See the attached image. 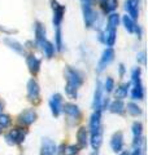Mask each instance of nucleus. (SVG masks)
I'll list each match as a JSON object with an SVG mask.
<instances>
[{"mask_svg":"<svg viewBox=\"0 0 148 155\" xmlns=\"http://www.w3.org/2000/svg\"><path fill=\"white\" fill-rule=\"evenodd\" d=\"M65 76H66V87H65L66 94L70 97V98H76L77 91L83 83V75L78 70L68 67L65 71Z\"/></svg>","mask_w":148,"mask_h":155,"instance_id":"f257e3e1","label":"nucleus"},{"mask_svg":"<svg viewBox=\"0 0 148 155\" xmlns=\"http://www.w3.org/2000/svg\"><path fill=\"white\" fill-rule=\"evenodd\" d=\"M132 89H131V98L132 100H142L144 96V91H143L142 80H140V69L132 70Z\"/></svg>","mask_w":148,"mask_h":155,"instance_id":"f03ea898","label":"nucleus"},{"mask_svg":"<svg viewBox=\"0 0 148 155\" xmlns=\"http://www.w3.org/2000/svg\"><path fill=\"white\" fill-rule=\"evenodd\" d=\"M81 3L83 9V17H85V23L87 27H91L97 18V14L92 9V0H81Z\"/></svg>","mask_w":148,"mask_h":155,"instance_id":"7ed1b4c3","label":"nucleus"},{"mask_svg":"<svg viewBox=\"0 0 148 155\" xmlns=\"http://www.w3.org/2000/svg\"><path fill=\"white\" fill-rule=\"evenodd\" d=\"M5 140H7V142L9 145L21 143L25 140V132L21 128H14L13 130H11V132L5 136Z\"/></svg>","mask_w":148,"mask_h":155,"instance_id":"20e7f679","label":"nucleus"},{"mask_svg":"<svg viewBox=\"0 0 148 155\" xmlns=\"http://www.w3.org/2000/svg\"><path fill=\"white\" fill-rule=\"evenodd\" d=\"M113 58H115V51L112 49V48H107L103 53V56L100 58V61H99V65H97V71L101 72L103 70L105 69V67L111 64L113 61Z\"/></svg>","mask_w":148,"mask_h":155,"instance_id":"39448f33","label":"nucleus"},{"mask_svg":"<svg viewBox=\"0 0 148 155\" xmlns=\"http://www.w3.org/2000/svg\"><path fill=\"white\" fill-rule=\"evenodd\" d=\"M62 110H64V113L66 114V116L69 118V120H70L72 123H76V122H78V120H79L81 111H79V109H78L76 105H73V104H66V105L62 107Z\"/></svg>","mask_w":148,"mask_h":155,"instance_id":"423d86ee","label":"nucleus"},{"mask_svg":"<svg viewBox=\"0 0 148 155\" xmlns=\"http://www.w3.org/2000/svg\"><path fill=\"white\" fill-rule=\"evenodd\" d=\"M52 9H53V25H55V27H60L61 21L64 18V13H65V8L60 5L57 2H52Z\"/></svg>","mask_w":148,"mask_h":155,"instance_id":"0eeeda50","label":"nucleus"},{"mask_svg":"<svg viewBox=\"0 0 148 155\" xmlns=\"http://www.w3.org/2000/svg\"><path fill=\"white\" fill-rule=\"evenodd\" d=\"M56 151H57L56 143L53 142L51 138H43L42 149H41V155H55Z\"/></svg>","mask_w":148,"mask_h":155,"instance_id":"6e6552de","label":"nucleus"},{"mask_svg":"<svg viewBox=\"0 0 148 155\" xmlns=\"http://www.w3.org/2000/svg\"><path fill=\"white\" fill-rule=\"evenodd\" d=\"M49 107H51V111L52 114L55 116H58L61 113V109H62V97L61 94H53L51 101H49Z\"/></svg>","mask_w":148,"mask_h":155,"instance_id":"1a4fd4ad","label":"nucleus"},{"mask_svg":"<svg viewBox=\"0 0 148 155\" xmlns=\"http://www.w3.org/2000/svg\"><path fill=\"white\" fill-rule=\"evenodd\" d=\"M139 2L138 0H126L125 3V9L129 13V17L132 19H136L139 16Z\"/></svg>","mask_w":148,"mask_h":155,"instance_id":"9d476101","label":"nucleus"},{"mask_svg":"<svg viewBox=\"0 0 148 155\" xmlns=\"http://www.w3.org/2000/svg\"><path fill=\"white\" fill-rule=\"evenodd\" d=\"M35 119H37L35 111L34 110H26L19 115L18 122L21 124H23V125H30V124H33L34 122H35Z\"/></svg>","mask_w":148,"mask_h":155,"instance_id":"9b49d317","label":"nucleus"},{"mask_svg":"<svg viewBox=\"0 0 148 155\" xmlns=\"http://www.w3.org/2000/svg\"><path fill=\"white\" fill-rule=\"evenodd\" d=\"M111 147L115 153H120L123 147V134L122 132H117L113 134V137L111 140Z\"/></svg>","mask_w":148,"mask_h":155,"instance_id":"f8f14e48","label":"nucleus"},{"mask_svg":"<svg viewBox=\"0 0 148 155\" xmlns=\"http://www.w3.org/2000/svg\"><path fill=\"white\" fill-rule=\"evenodd\" d=\"M27 97L30 101H35L39 98V85L34 79L29 80L27 83Z\"/></svg>","mask_w":148,"mask_h":155,"instance_id":"ddd939ff","label":"nucleus"},{"mask_svg":"<svg viewBox=\"0 0 148 155\" xmlns=\"http://www.w3.org/2000/svg\"><path fill=\"white\" fill-rule=\"evenodd\" d=\"M99 128H101V110L97 109L95 110V113L92 114L91 119H90V129L91 133L97 130Z\"/></svg>","mask_w":148,"mask_h":155,"instance_id":"4468645a","label":"nucleus"},{"mask_svg":"<svg viewBox=\"0 0 148 155\" xmlns=\"http://www.w3.org/2000/svg\"><path fill=\"white\" fill-rule=\"evenodd\" d=\"M101 91H103V87L100 80H97L96 83V89H95V94H93V102H92V107L97 110L100 109V105H101V100H103V96H101ZM101 110V109H100Z\"/></svg>","mask_w":148,"mask_h":155,"instance_id":"2eb2a0df","label":"nucleus"},{"mask_svg":"<svg viewBox=\"0 0 148 155\" xmlns=\"http://www.w3.org/2000/svg\"><path fill=\"white\" fill-rule=\"evenodd\" d=\"M26 62H27L29 70H30L33 74H37V72L39 71V69H41V60H39L38 57H35V56H33V54L27 56Z\"/></svg>","mask_w":148,"mask_h":155,"instance_id":"dca6fc26","label":"nucleus"},{"mask_svg":"<svg viewBox=\"0 0 148 155\" xmlns=\"http://www.w3.org/2000/svg\"><path fill=\"white\" fill-rule=\"evenodd\" d=\"M103 141V128H99L97 130L91 133V145H92V149L93 150H97L100 147Z\"/></svg>","mask_w":148,"mask_h":155,"instance_id":"f3484780","label":"nucleus"},{"mask_svg":"<svg viewBox=\"0 0 148 155\" xmlns=\"http://www.w3.org/2000/svg\"><path fill=\"white\" fill-rule=\"evenodd\" d=\"M38 45L42 47V49H43L44 54H46L47 58H52L53 53H55V47H53L52 43H49V41H47V40H43L42 43H39Z\"/></svg>","mask_w":148,"mask_h":155,"instance_id":"a211bd4d","label":"nucleus"},{"mask_svg":"<svg viewBox=\"0 0 148 155\" xmlns=\"http://www.w3.org/2000/svg\"><path fill=\"white\" fill-rule=\"evenodd\" d=\"M35 39H37V44L42 43L43 40H46V28L41 22H37L35 26Z\"/></svg>","mask_w":148,"mask_h":155,"instance_id":"6ab92c4d","label":"nucleus"},{"mask_svg":"<svg viewBox=\"0 0 148 155\" xmlns=\"http://www.w3.org/2000/svg\"><path fill=\"white\" fill-rule=\"evenodd\" d=\"M109 110L115 114H123L125 111V105H123L122 100H116L111 106H109Z\"/></svg>","mask_w":148,"mask_h":155,"instance_id":"aec40b11","label":"nucleus"},{"mask_svg":"<svg viewBox=\"0 0 148 155\" xmlns=\"http://www.w3.org/2000/svg\"><path fill=\"white\" fill-rule=\"evenodd\" d=\"M129 88H130V84L129 83L122 84L120 88H117V91H116V98H118V100L126 98L127 93H129Z\"/></svg>","mask_w":148,"mask_h":155,"instance_id":"412c9836","label":"nucleus"},{"mask_svg":"<svg viewBox=\"0 0 148 155\" xmlns=\"http://www.w3.org/2000/svg\"><path fill=\"white\" fill-rule=\"evenodd\" d=\"M77 138H78V143H79L81 147L87 145V129L85 127L79 128V130H78V133H77Z\"/></svg>","mask_w":148,"mask_h":155,"instance_id":"4be33fe9","label":"nucleus"},{"mask_svg":"<svg viewBox=\"0 0 148 155\" xmlns=\"http://www.w3.org/2000/svg\"><path fill=\"white\" fill-rule=\"evenodd\" d=\"M101 4H103L104 11L107 13H109V12H113L117 8L118 2H117V0H101Z\"/></svg>","mask_w":148,"mask_h":155,"instance_id":"5701e85b","label":"nucleus"},{"mask_svg":"<svg viewBox=\"0 0 148 155\" xmlns=\"http://www.w3.org/2000/svg\"><path fill=\"white\" fill-rule=\"evenodd\" d=\"M122 22H123V25H125V28H126V30L129 31V32L132 34V32L135 31L136 25L134 23V19H132V18H130L129 16H125V17L122 18Z\"/></svg>","mask_w":148,"mask_h":155,"instance_id":"b1692460","label":"nucleus"},{"mask_svg":"<svg viewBox=\"0 0 148 155\" xmlns=\"http://www.w3.org/2000/svg\"><path fill=\"white\" fill-rule=\"evenodd\" d=\"M5 43H7V44H8L9 47L12 48L13 51H16L17 53H19V54H22V53H23V47H22L21 44H19L18 41L13 40V39H9V38H7V39H5Z\"/></svg>","mask_w":148,"mask_h":155,"instance_id":"393cba45","label":"nucleus"},{"mask_svg":"<svg viewBox=\"0 0 148 155\" xmlns=\"http://www.w3.org/2000/svg\"><path fill=\"white\" fill-rule=\"evenodd\" d=\"M118 22H120V16L116 13H112L109 17H108V28H117Z\"/></svg>","mask_w":148,"mask_h":155,"instance_id":"a878e982","label":"nucleus"},{"mask_svg":"<svg viewBox=\"0 0 148 155\" xmlns=\"http://www.w3.org/2000/svg\"><path fill=\"white\" fill-rule=\"evenodd\" d=\"M127 111L131 114V115H134V116H136V115H140L142 114V110H140V107L138 105H135L134 102H130V104H127Z\"/></svg>","mask_w":148,"mask_h":155,"instance_id":"bb28decb","label":"nucleus"},{"mask_svg":"<svg viewBox=\"0 0 148 155\" xmlns=\"http://www.w3.org/2000/svg\"><path fill=\"white\" fill-rule=\"evenodd\" d=\"M11 122H12V120H11V118H9L8 115L0 113V128H7V127H9Z\"/></svg>","mask_w":148,"mask_h":155,"instance_id":"cd10ccee","label":"nucleus"},{"mask_svg":"<svg viewBox=\"0 0 148 155\" xmlns=\"http://www.w3.org/2000/svg\"><path fill=\"white\" fill-rule=\"evenodd\" d=\"M142 129H143V125L142 123H134L132 125V133H134V138H139L142 137Z\"/></svg>","mask_w":148,"mask_h":155,"instance_id":"c85d7f7f","label":"nucleus"},{"mask_svg":"<svg viewBox=\"0 0 148 155\" xmlns=\"http://www.w3.org/2000/svg\"><path fill=\"white\" fill-rule=\"evenodd\" d=\"M56 47H57V51H62V39H61L60 27H56Z\"/></svg>","mask_w":148,"mask_h":155,"instance_id":"c756f323","label":"nucleus"},{"mask_svg":"<svg viewBox=\"0 0 148 155\" xmlns=\"http://www.w3.org/2000/svg\"><path fill=\"white\" fill-rule=\"evenodd\" d=\"M77 154H78V147L74 146V145H72V146L65 147V150L62 151L61 155H77Z\"/></svg>","mask_w":148,"mask_h":155,"instance_id":"7c9ffc66","label":"nucleus"},{"mask_svg":"<svg viewBox=\"0 0 148 155\" xmlns=\"http://www.w3.org/2000/svg\"><path fill=\"white\" fill-rule=\"evenodd\" d=\"M113 88H115V81H113L112 78H107L105 84H104V89L107 91V93H109V92H112V91H113Z\"/></svg>","mask_w":148,"mask_h":155,"instance_id":"2f4dec72","label":"nucleus"},{"mask_svg":"<svg viewBox=\"0 0 148 155\" xmlns=\"http://www.w3.org/2000/svg\"><path fill=\"white\" fill-rule=\"evenodd\" d=\"M136 60H138V62H140V64L144 65L146 64V52H139L138 53Z\"/></svg>","mask_w":148,"mask_h":155,"instance_id":"473e14b6","label":"nucleus"},{"mask_svg":"<svg viewBox=\"0 0 148 155\" xmlns=\"http://www.w3.org/2000/svg\"><path fill=\"white\" fill-rule=\"evenodd\" d=\"M123 72H125V69H123V65H120V74H121V76L123 75Z\"/></svg>","mask_w":148,"mask_h":155,"instance_id":"72a5a7b5","label":"nucleus"},{"mask_svg":"<svg viewBox=\"0 0 148 155\" xmlns=\"http://www.w3.org/2000/svg\"><path fill=\"white\" fill-rule=\"evenodd\" d=\"M3 107H4V106H3V104L0 102V113H2V111H3Z\"/></svg>","mask_w":148,"mask_h":155,"instance_id":"f704fd0d","label":"nucleus"},{"mask_svg":"<svg viewBox=\"0 0 148 155\" xmlns=\"http://www.w3.org/2000/svg\"><path fill=\"white\" fill-rule=\"evenodd\" d=\"M0 132H2V128H0Z\"/></svg>","mask_w":148,"mask_h":155,"instance_id":"c9c22d12","label":"nucleus"}]
</instances>
